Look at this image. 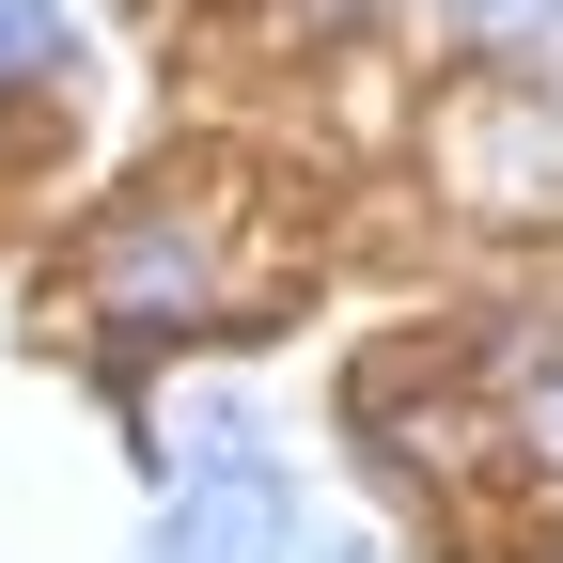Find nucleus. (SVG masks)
Here are the masks:
<instances>
[{
  "instance_id": "obj_3",
  "label": "nucleus",
  "mask_w": 563,
  "mask_h": 563,
  "mask_svg": "<svg viewBox=\"0 0 563 563\" xmlns=\"http://www.w3.org/2000/svg\"><path fill=\"white\" fill-rule=\"evenodd\" d=\"M220 454H251V422H235V391H173V407H157V470L188 485V470H220Z\"/></svg>"
},
{
  "instance_id": "obj_5",
  "label": "nucleus",
  "mask_w": 563,
  "mask_h": 563,
  "mask_svg": "<svg viewBox=\"0 0 563 563\" xmlns=\"http://www.w3.org/2000/svg\"><path fill=\"white\" fill-rule=\"evenodd\" d=\"M470 16L501 32V47H563V0H470Z\"/></svg>"
},
{
  "instance_id": "obj_2",
  "label": "nucleus",
  "mask_w": 563,
  "mask_h": 563,
  "mask_svg": "<svg viewBox=\"0 0 563 563\" xmlns=\"http://www.w3.org/2000/svg\"><path fill=\"white\" fill-rule=\"evenodd\" d=\"M95 282L125 313H203V282H220V251H203V220H173V203H141V220L95 251Z\"/></svg>"
},
{
  "instance_id": "obj_1",
  "label": "nucleus",
  "mask_w": 563,
  "mask_h": 563,
  "mask_svg": "<svg viewBox=\"0 0 563 563\" xmlns=\"http://www.w3.org/2000/svg\"><path fill=\"white\" fill-rule=\"evenodd\" d=\"M282 548H298V485H282L266 454H220V470L173 485V517H157L141 563H282Z\"/></svg>"
},
{
  "instance_id": "obj_4",
  "label": "nucleus",
  "mask_w": 563,
  "mask_h": 563,
  "mask_svg": "<svg viewBox=\"0 0 563 563\" xmlns=\"http://www.w3.org/2000/svg\"><path fill=\"white\" fill-rule=\"evenodd\" d=\"M79 32H63V0H0V79H32V63H63Z\"/></svg>"
}]
</instances>
